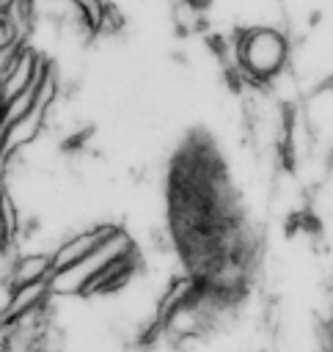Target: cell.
<instances>
[{
  "mask_svg": "<svg viewBox=\"0 0 333 352\" xmlns=\"http://www.w3.org/2000/svg\"><path fill=\"white\" fill-rule=\"evenodd\" d=\"M127 253H132V242H129V236L124 234V231H113L105 242H99L83 261H77V264H72V267H66V270H61V272H52L50 275V292L52 294H77V292H85L88 289V283L107 267V264H113L116 258H121V256H127Z\"/></svg>",
  "mask_w": 333,
  "mask_h": 352,
  "instance_id": "cell-1",
  "label": "cell"
},
{
  "mask_svg": "<svg viewBox=\"0 0 333 352\" xmlns=\"http://www.w3.org/2000/svg\"><path fill=\"white\" fill-rule=\"evenodd\" d=\"M239 66L256 80H272L283 72L289 58L286 38L272 28H250L237 41Z\"/></svg>",
  "mask_w": 333,
  "mask_h": 352,
  "instance_id": "cell-2",
  "label": "cell"
},
{
  "mask_svg": "<svg viewBox=\"0 0 333 352\" xmlns=\"http://www.w3.org/2000/svg\"><path fill=\"white\" fill-rule=\"evenodd\" d=\"M116 231V226L105 223V226H91V228H83L77 234H72L66 242L58 245V250L52 253V272H61L77 261H83L99 242H105L110 234Z\"/></svg>",
  "mask_w": 333,
  "mask_h": 352,
  "instance_id": "cell-3",
  "label": "cell"
},
{
  "mask_svg": "<svg viewBox=\"0 0 333 352\" xmlns=\"http://www.w3.org/2000/svg\"><path fill=\"white\" fill-rule=\"evenodd\" d=\"M47 294H52L50 292V278L47 280H36V283H25V286H14L8 302H6V308L0 314V322L8 324V322H17L25 314H33L44 302Z\"/></svg>",
  "mask_w": 333,
  "mask_h": 352,
  "instance_id": "cell-4",
  "label": "cell"
},
{
  "mask_svg": "<svg viewBox=\"0 0 333 352\" xmlns=\"http://www.w3.org/2000/svg\"><path fill=\"white\" fill-rule=\"evenodd\" d=\"M50 275H52V253H25V256L14 258L8 283H11V289H14V286L47 280Z\"/></svg>",
  "mask_w": 333,
  "mask_h": 352,
  "instance_id": "cell-5",
  "label": "cell"
},
{
  "mask_svg": "<svg viewBox=\"0 0 333 352\" xmlns=\"http://www.w3.org/2000/svg\"><path fill=\"white\" fill-rule=\"evenodd\" d=\"M17 44H25V41L19 38V33H17L14 22L8 19V14L0 11V52L11 50V47H17Z\"/></svg>",
  "mask_w": 333,
  "mask_h": 352,
  "instance_id": "cell-6",
  "label": "cell"
},
{
  "mask_svg": "<svg viewBox=\"0 0 333 352\" xmlns=\"http://www.w3.org/2000/svg\"><path fill=\"white\" fill-rule=\"evenodd\" d=\"M14 6V0H0V11H8Z\"/></svg>",
  "mask_w": 333,
  "mask_h": 352,
  "instance_id": "cell-7",
  "label": "cell"
}]
</instances>
